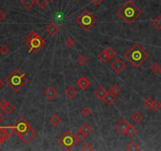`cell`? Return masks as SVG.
I'll return each instance as SVG.
<instances>
[{
    "label": "cell",
    "instance_id": "cell-1",
    "mask_svg": "<svg viewBox=\"0 0 161 151\" xmlns=\"http://www.w3.org/2000/svg\"><path fill=\"white\" fill-rule=\"evenodd\" d=\"M116 14L123 21V22L128 25H131L140 17L142 10L138 6L134 4L133 1L129 0L117 9Z\"/></svg>",
    "mask_w": 161,
    "mask_h": 151
},
{
    "label": "cell",
    "instance_id": "cell-2",
    "mask_svg": "<svg viewBox=\"0 0 161 151\" xmlns=\"http://www.w3.org/2000/svg\"><path fill=\"white\" fill-rule=\"evenodd\" d=\"M124 57L135 69H138L149 58V54L139 44H134L124 54Z\"/></svg>",
    "mask_w": 161,
    "mask_h": 151
},
{
    "label": "cell",
    "instance_id": "cell-3",
    "mask_svg": "<svg viewBox=\"0 0 161 151\" xmlns=\"http://www.w3.org/2000/svg\"><path fill=\"white\" fill-rule=\"evenodd\" d=\"M15 133L25 144L28 145L37 135L35 131L23 117H20L14 124Z\"/></svg>",
    "mask_w": 161,
    "mask_h": 151
},
{
    "label": "cell",
    "instance_id": "cell-4",
    "mask_svg": "<svg viewBox=\"0 0 161 151\" xmlns=\"http://www.w3.org/2000/svg\"><path fill=\"white\" fill-rule=\"evenodd\" d=\"M5 81L14 91H19L28 83V80L25 74L19 71L18 69H15L6 78Z\"/></svg>",
    "mask_w": 161,
    "mask_h": 151
},
{
    "label": "cell",
    "instance_id": "cell-5",
    "mask_svg": "<svg viewBox=\"0 0 161 151\" xmlns=\"http://www.w3.org/2000/svg\"><path fill=\"white\" fill-rule=\"evenodd\" d=\"M25 45L28 48V53L37 54L46 45V40L35 31H32L26 36Z\"/></svg>",
    "mask_w": 161,
    "mask_h": 151
},
{
    "label": "cell",
    "instance_id": "cell-6",
    "mask_svg": "<svg viewBox=\"0 0 161 151\" xmlns=\"http://www.w3.org/2000/svg\"><path fill=\"white\" fill-rule=\"evenodd\" d=\"M75 21L83 29L88 31L97 23V18L90 10L86 9L76 17Z\"/></svg>",
    "mask_w": 161,
    "mask_h": 151
},
{
    "label": "cell",
    "instance_id": "cell-7",
    "mask_svg": "<svg viewBox=\"0 0 161 151\" xmlns=\"http://www.w3.org/2000/svg\"><path fill=\"white\" fill-rule=\"evenodd\" d=\"M58 142L64 148L65 150H71L75 145L77 143L73 135L70 131H66L64 135L61 136L58 140Z\"/></svg>",
    "mask_w": 161,
    "mask_h": 151
},
{
    "label": "cell",
    "instance_id": "cell-8",
    "mask_svg": "<svg viewBox=\"0 0 161 151\" xmlns=\"http://www.w3.org/2000/svg\"><path fill=\"white\" fill-rule=\"evenodd\" d=\"M110 67L113 69V70L116 73L119 74L120 73H122V72L124 70L125 68H126V64L123 62V60L121 59V58L118 57V58H116V59L112 63Z\"/></svg>",
    "mask_w": 161,
    "mask_h": 151
},
{
    "label": "cell",
    "instance_id": "cell-9",
    "mask_svg": "<svg viewBox=\"0 0 161 151\" xmlns=\"http://www.w3.org/2000/svg\"><path fill=\"white\" fill-rule=\"evenodd\" d=\"M46 32L51 37H54L60 32V27L55 22H51L46 27Z\"/></svg>",
    "mask_w": 161,
    "mask_h": 151
},
{
    "label": "cell",
    "instance_id": "cell-10",
    "mask_svg": "<svg viewBox=\"0 0 161 151\" xmlns=\"http://www.w3.org/2000/svg\"><path fill=\"white\" fill-rule=\"evenodd\" d=\"M129 126H130V124H129L128 122L125 119H122L116 124L115 128L121 135H125Z\"/></svg>",
    "mask_w": 161,
    "mask_h": 151
},
{
    "label": "cell",
    "instance_id": "cell-11",
    "mask_svg": "<svg viewBox=\"0 0 161 151\" xmlns=\"http://www.w3.org/2000/svg\"><path fill=\"white\" fill-rule=\"evenodd\" d=\"M58 91L52 86H50L45 90V91L43 92V95L46 97L48 100H53V99H55L56 97L58 96Z\"/></svg>",
    "mask_w": 161,
    "mask_h": 151
},
{
    "label": "cell",
    "instance_id": "cell-12",
    "mask_svg": "<svg viewBox=\"0 0 161 151\" xmlns=\"http://www.w3.org/2000/svg\"><path fill=\"white\" fill-rule=\"evenodd\" d=\"M116 99H117V95H116L111 91H109L107 92V94H105V96L104 97L102 101L105 103L106 105H113L116 102Z\"/></svg>",
    "mask_w": 161,
    "mask_h": 151
},
{
    "label": "cell",
    "instance_id": "cell-13",
    "mask_svg": "<svg viewBox=\"0 0 161 151\" xmlns=\"http://www.w3.org/2000/svg\"><path fill=\"white\" fill-rule=\"evenodd\" d=\"M76 85L81 90H86L90 85V80H88L86 76H81L77 81H76Z\"/></svg>",
    "mask_w": 161,
    "mask_h": 151
},
{
    "label": "cell",
    "instance_id": "cell-14",
    "mask_svg": "<svg viewBox=\"0 0 161 151\" xmlns=\"http://www.w3.org/2000/svg\"><path fill=\"white\" fill-rule=\"evenodd\" d=\"M64 94H65V95H66L68 99H72L77 95L78 91H77V90H76L72 85H70V86H69L68 88L64 91Z\"/></svg>",
    "mask_w": 161,
    "mask_h": 151
},
{
    "label": "cell",
    "instance_id": "cell-15",
    "mask_svg": "<svg viewBox=\"0 0 161 151\" xmlns=\"http://www.w3.org/2000/svg\"><path fill=\"white\" fill-rule=\"evenodd\" d=\"M108 91L106 90V88L104 86H101V87H97L95 91V96L97 98V99H101V100H103L104 97L105 96V94H107Z\"/></svg>",
    "mask_w": 161,
    "mask_h": 151
},
{
    "label": "cell",
    "instance_id": "cell-16",
    "mask_svg": "<svg viewBox=\"0 0 161 151\" xmlns=\"http://www.w3.org/2000/svg\"><path fill=\"white\" fill-rule=\"evenodd\" d=\"M79 130L81 131H82L83 134H85L87 136H88V135H90V134L92 133L93 128L89 124H87V123H84V124L79 128Z\"/></svg>",
    "mask_w": 161,
    "mask_h": 151
},
{
    "label": "cell",
    "instance_id": "cell-17",
    "mask_svg": "<svg viewBox=\"0 0 161 151\" xmlns=\"http://www.w3.org/2000/svg\"><path fill=\"white\" fill-rule=\"evenodd\" d=\"M97 57H98L99 60H101V62H104V63H107V62H108L109 60H111V57H109V55L107 53V50H101V53L97 55Z\"/></svg>",
    "mask_w": 161,
    "mask_h": 151
},
{
    "label": "cell",
    "instance_id": "cell-18",
    "mask_svg": "<svg viewBox=\"0 0 161 151\" xmlns=\"http://www.w3.org/2000/svg\"><path fill=\"white\" fill-rule=\"evenodd\" d=\"M131 119L133 120V121L136 124H138V123H140L142 120H144V116H143L140 112H138V111H135V112H134L132 114H131Z\"/></svg>",
    "mask_w": 161,
    "mask_h": 151
},
{
    "label": "cell",
    "instance_id": "cell-19",
    "mask_svg": "<svg viewBox=\"0 0 161 151\" xmlns=\"http://www.w3.org/2000/svg\"><path fill=\"white\" fill-rule=\"evenodd\" d=\"M10 137V135H9L6 131L2 128V126H0V145H2V143H4L5 141Z\"/></svg>",
    "mask_w": 161,
    "mask_h": 151
},
{
    "label": "cell",
    "instance_id": "cell-20",
    "mask_svg": "<svg viewBox=\"0 0 161 151\" xmlns=\"http://www.w3.org/2000/svg\"><path fill=\"white\" fill-rule=\"evenodd\" d=\"M35 3V0H21V4L26 9H30Z\"/></svg>",
    "mask_w": 161,
    "mask_h": 151
},
{
    "label": "cell",
    "instance_id": "cell-21",
    "mask_svg": "<svg viewBox=\"0 0 161 151\" xmlns=\"http://www.w3.org/2000/svg\"><path fill=\"white\" fill-rule=\"evenodd\" d=\"M87 136L85 134H83V133L79 130L75 134V139H76V142H83V140L87 139Z\"/></svg>",
    "mask_w": 161,
    "mask_h": 151
},
{
    "label": "cell",
    "instance_id": "cell-22",
    "mask_svg": "<svg viewBox=\"0 0 161 151\" xmlns=\"http://www.w3.org/2000/svg\"><path fill=\"white\" fill-rule=\"evenodd\" d=\"M14 110H15V106H14L12 103H10L9 102H7L6 105H5V107L3 108V111H4L6 114H10L12 112H14Z\"/></svg>",
    "mask_w": 161,
    "mask_h": 151
},
{
    "label": "cell",
    "instance_id": "cell-23",
    "mask_svg": "<svg viewBox=\"0 0 161 151\" xmlns=\"http://www.w3.org/2000/svg\"><path fill=\"white\" fill-rule=\"evenodd\" d=\"M152 25L154 26L157 29L160 30L161 29V16L160 15H158L157 17H156L152 21H151Z\"/></svg>",
    "mask_w": 161,
    "mask_h": 151
},
{
    "label": "cell",
    "instance_id": "cell-24",
    "mask_svg": "<svg viewBox=\"0 0 161 151\" xmlns=\"http://www.w3.org/2000/svg\"><path fill=\"white\" fill-rule=\"evenodd\" d=\"M137 131H138L137 129H136L133 125L130 124V126H129L128 128H127V131H126V135H127L129 138H132L136 135Z\"/></svg>",
    "mask_w": 161,
    "mask_h": 151
},
{
    "label": "cell",
    "instance_id": "cell-25",
    "mask_svg": "<svg viewBox=\"0 0 161 151\" xmlns=\"http://www.w3.org/2000/svg\"><path fill=\"white\" fill-rule=\"evenodd\" d=\"M127 150L129 151H138L140 150V147L138 146V144L135 142H131L130 144L127 146Z\"/></svg>",
    "mask_w": 161,
    "mask_h": 151
},
{
    "label": "cell",
    "instance_id": "cell-26",
    "mask_svg": "<svg viewBox=\"0 0 161 151\" xmlns=\"http://www.w3.org/2000/svg\"><path fill=\"white\" fill-rule=\"evenodd\" d=\"M48 0H37V1H35V4L42 9H46V7L48 6Z\"/></svg>",
    "mask_w": 161,
    "mask_h": 151
},
{
    "label": "cell",
    "instance_id": "cell-27",
    "mask_svg": "<svg viewBox=\"0 0 161 151\" xmlns=\"http://www.w3.org/2000/svg\"><path fill=\"white\" fill-rule=\"evenodd\" d=\"M50 121H51V124L53 126H58L59 125V124L61 123V119L60 117H58L57 114H54L53 116V117H51V120H50Z\"/></svg>",
    "mask_w": 161,
    "mask_h": 151
},
{
    "label": "cell",
    "instance_id": "cell-28",
    "mask_svg": "<svg viewBox=\"0 0 161 151\" xmlns=\"http://www.w3.org/2000/svg\"><path fill=\"white\" fill-rule=\"evenodd\" d=\"M88 62L87 57H86L84 54L79 55L78 57H77V63H78L79 65H85Z\"/></svg>",
    "mask_w": 161,
    "mask_h": 151
},
{
    "label": "cell",
    "instance_id": "cell-29",
    "mask_svg": "<svg viewBox=\"0 0 161 151\" xmlns=\"http://www.w3.org/2000/svg\"><path fill=\"white\" fill-rule=\"evenodd\" d=\"M64 44H65V45H66L67 48L71 49L75 45H76V41H75L71 37H69V38H67V39H65Z\"/></svg>",
    "mask_w": 161,
    "mask_h": 151
},
{
    "label": "cell",
    "instance_id": "cell-30",
    "mask_svg": "<svg viewBox=\"0 0 161 151\" xmlns=\"http://www.w3.org/2000/svg\"><path fill=\"white\" fill-rule=\"evenodd\" d=\"M150 70H151V72H152L153 73H160V65L158 64L157 62H153V63L150 65Z\"/></svg>",
    "mask_w": 161,
    "mask_h": 151
},
{
    "label": "cell",
    "instance_id": "cell-31",
    "mask_svg": "<svg viewBox=\"0 0 161 151\" xmlns=\"http://www.w3.org/2000/svg\"><path fill=\"white\" fill-rule=\"evenodd\" d=\"M81 113L83 114V116L84 117H89L91 115V110L90 109V107L88 106H86L81 110Z\"/></svg>",
    "mask_w": 161,
    "mask_h": 151
},
{
    "label": "cell",
    "instance_id": "cell-32",
    "mask_svg": "<svg viewBox=\"0 0 161 151\" xmlns=\"http://www.w3.org/2000/svg\"><path fill=\"white\" fill-rule=\"evenodd\" d=\"M154 102V100L152 99H146L145 101H144V102H143V105H145V107L147 108V109H152V104Z\"/></svg>",
    "mask_w": 161,
    "mask_h": 151
},
{
    "label": "cell",
    "instance_id": "cell-33",
    "mask_svg": "<svg viewBox=\"0 0 161 151\" xmlns=\"http://www.w3.org/2000/svg\"><path fill=\"white\" fill-rule=\"evenodd\" d=\"M9 50H10L9 47L7 46V45H6V44H3V45L0 47V52H1V54L3 55L8 54L9 53Z\"/></svg>",
    "mask_w": 161,
    "mask_h": 151
},
{
    "label": "cell",
    "instance_id": "cell-34",
    "mask_svg": "<svg viewBox=\"0 0 161 151\" xmlns=\"http://www.w3.org/2000/svg\"><path fill=\"white\" fill-rule=\"evenodd\" d=\"M152 109L154 110L155 112H158V111H160V110L161 104L159 101L154 100V102H153V104H152Z\"/></svg>",
    "mask_w": 161,
    "mask_h": 151
},
{
    "label": "cell",
    "instance_id": "cell-35",
    "mask_svg": "<svg viewBox=\"0 0 161 151\" xmlns=\"http://www.w3.org/2000/svg\"><path fill=\"white\" fill-rule=\"evenodd\" d=\"M110 91L113 92L114 94H116V95H118V94L120 93V91H121V88H120V87H119L117 84H115V85H113V87H112V88H111Z\"/></svg>",
    "mask_w": 161,
    "mask_h": 151
},
{
    "label": "cell",
    "instance_id": "cell-36",
    "mask_svg": "<svg viewBox=\"0 0 161 151\" xmlns=\"http://www.w3.org/2000/svg\"><path fill=\"white\" fill-rule=\"evenodd\" d=\"M106 50H107V53L109 55V57H111V59L116 55V50L113 47H108V48L106 49Z\"/></svg>",
    "mask_w": 161,
    "mask_h": 151
},
{
    "label": "cell",
    "instance_id": "cell-37",
    "mask_svg": "<svg viewBox=\"0 0 161 151\" xmlns=\"http://www.w3.org/2000/svg\"><path fill=\"white\" fill-rule=\"evenodd\" d=\"M82 150L83 151H92L94 150V148L90 143H86L83 147H82Z\"/></svg>",
    "mask_w": 161,
    "mask_h": 151
},
{
    "label": "cell",
    "instance_id": "cell-38",
    "mask_svg": "<svg viewBox=\"0 0 161 151\" xmlns=\"http://www.w3.org/2000/svg\"><path fill=\"white\" fill-rule=\"evenodd\" d=\"M7 101H6L5 99H2L0 101V109L1 110H3V108L5 107V105H6Z\"/></svg>",
    "mask_w": 161,
    "mask_h": 151
},
{
    "label": "cell",
    "instance_id": "cell-39",
    "mask_svg": "<svg viewBox=\"0 0 161 151\" xmlns=\"http://www.w3.org/2000/svg\"><path fill=\"white\" fill-rule=\"evenodd\" d=\"M90 1H91V2H92L95 6L97 7V6H99V5L101 4L103 0H90Z\"/></svg>",
    "mask_w": 161,
    "mask_h": 151
},
{
    "label": "cell",
    "instance_id": "cell-40",
    "mask_svg": "<svg viewBox=\"0 0 161 151\" xmlns=\"http://www.w3.org/2000/svg\"><path fill=\"white\" fill-rule=\"evenodd\" d=\"M6 17V14L3 10H0V21H2Z\"/></svg>",
    "mask_w": 161,
    "mask_h": 151
},
{
    "label": "cell",
    "instance_id": "cell-41",
    "mask_svg": "<svg viewBox=\"0 0 161 151\" xmlns=\"http://www.w3.org/2000/svg\"><path fill=\"white\" fill-rule=\"evenodd\" d=\"M4 120H5V117L2 114V113H0V123H2Z\"/></svg>",
    "mask_w": 161,
    "mask_h": 151
},
{
    "label": "cell",
    "instance_id": "cell-42",
    "mask_svg": "<svg viewBox=\"0 0 161 151\" xmlns=\"http://www.w3.org/2000/svg\"><path fill=\"white\" fill-rule=\"evenodd\" d=\"M3 85H4V83L2 82V80L0 79V89H1L2 87H3Z\"/></svg>",
    "mask_w": 161,
    "mask_h": 151
},
{
    "label": "cell",
    "instance_id": "cell-43",
    "mask_svg": "<svg viewBox=\"0 0 161 151\" xmlns=\"http://www.w3.org/2000/svg\"><path fill=\"white\" fill-rule=\"evenodd\" d=\"M160 73L161 74V67H160Z\"/></svg>",
    "mask_w": 161,
    "mask_h": 151
},
{
    "label": "cell",
    "instance_id": "cell-44",
    "mask_svg": "<svg viewBox=\"0 0 161 151\" xmlns=\"http://www.w3.org/2000/svg\"><path fill=\"white\" fill-rule=\"evenodd\" d=\"M71 1H74V2H76V1H77V0H71Z\"/></svg>",
    "mask_w": 161,
    "mask_h": 151
},
{
    "label": "cell",
    "instance_id": "cell-45",
    "mask_svg": "<svg viewBox=\"0 0 161 151\" xmlns=\"http://www.w3.org/2000/svg\"><path fill=\"white\" fill-rule=\"evenodd\" d=\"M51 1H53V0H51Z\"/></svg>",
    "mask_w": 161,
    "mask_h": 151
}]
</instances>
